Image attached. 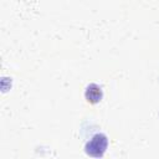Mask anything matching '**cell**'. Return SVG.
Instances as JSON below:
<instances>
[{
  "mask_svg": "<svg viewBox=\"0 0 159 159\" xmlns=\"http://www.w3.org/2000/svg\"><path fill=\"white\" fill-rule=\"evenodd\" d=\"M106 145H107L106 137L96 135L92 139V142L87 145V153L91 154V155H94V157H99V155L103 154V152L106 149Z\"/></svg>",
  "mask_w": 159,
  "mask_h": 159,
  "instance_id": "obj_1",
  "label": "cell"
},
{
  "mask_svg": "<svg viewBox=\"0 0 159 159\" xmlns=\"http://www.w3.org/2000/svg\"><path fill=\"white\" fill-rule=\"evenodd\" d=\"M86 97H87L88 102H92V103L98 102L101 99V97H102L101 88L98 86H96V84H91L86 91Z\"/></svg>",
  "mask_w": 159,
  "mask_h": 159,
  "instance_id": "obj_2",
  "label": "cell"
}]
</instances>
